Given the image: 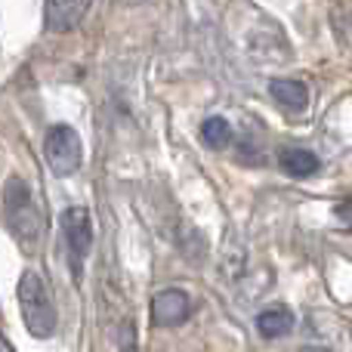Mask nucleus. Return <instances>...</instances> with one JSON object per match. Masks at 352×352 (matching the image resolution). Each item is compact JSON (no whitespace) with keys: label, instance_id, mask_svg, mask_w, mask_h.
I'll use <instances>...</instances> for the list:
<instances>
[{"label":"nucleus","instance_id":"nucleus-1","mask_svg":"<svg viewBox=\"0 0 352 352\" xmlns=\"http://www.w3.org/2000/svg\"><path fill=\"white\" fill-rule=\"evenodd\" d=\"M19 309H22V322L31 331V337H50L56 331V306L53 294L47 287V278L34 269L22 272L19 278Z\"/></svg>","mask_w":352,"mask_h":352},{"label":"nucleus","instance_id":"nucleus-2","mask_svg":"<svg viewBox=\"0 0 352 352\" xmlns=\"http://www.w3.org/2000/svg\"><path fill=\"white\" fill-rule=\"evenodd\" d=\"M3 207H6V223H10L12 235H19L25 244L37 241L41 235V210H37L31 188L25 186V179L12 176L3 188Z\"/></svg>","mask_w":352,"mask_h":352},{"label":"nucleus","instance_id":"nucleus-3","mask_svg":"<svg viewBox=\"0 0 352 352\" xmlns=\"http://www.w3.org/2000/svg\"><path fill=\"white\" fill-rule=\"evenodd\" d=\"M43 158H47L50 170L56 176H72L80 170V161H84V146H80V136L74 133L65 124H56L47 130L43 136Z\"/></svg>","mask_w":352,"mask_h":352},{"label":"nucleus","instance_id":"nucleus-4","mask_svg":"<svg viewBox=\"0 0 352 352\" xmlns=\"http://www.w3.org/2000/svg\"><path fill=\"white\" fill-rule=\"evenodd\" d=\"M62 232H65V248L72 254L74 269H80V263L87 260L93 248V219L84 207H68L62 213Z\"/></svg>","mask_w":352,"mask_h":352},{"label":"nucleus","instance_id":"nucleus-5","mask_svg":"<svg viewBox=\"0 0 352 352\" xmlns=\"http://www.w3.org/2000/svg\"><path fill=\"white\" fill-rule=\"evenodd\" d=\"M188 312H192V300L179 287H167V291L155 294V300H152L155 328H179V324H186Z\"/></svg>","mask_w":352,"mask_h":352},{"label":"nucleus","instance_id":"nucleus-6","mask_svg":"<svg viewBox=\"0 0 352 352\" xmlns=\"http://www.w3.org/2000/svg\"><path fill=\"white\" fill-rule=\"evenodd\" d=\"M90 6L93 0H47L43 3V28L53 34H65L84 22Z\"/></svg>","mask_w":352,"mask_h":352},{"label":"nucleus","instance_id":"nucleus-7","mask_svg":"<svg viewBox=\"0 0 352 352\" xmlns=\"http://www.w3.org/2000/svg\"><path fill=\"white\" fill-rule=\"evenodd\" d=\"M269 93H272V99L278 105L294 109V111H300V109H306V105H309V90H306V84H300V80L278 78V80H272V84H269Z\"/></svg>","mask_w":352,"mask_h":352},{"label":"nucleus","instance_id":"nucleus-8","mask_svg":"<svg viewBox=\"0 0 352 352\" xmlns=\"http://www.w3.org/2000/svg\"><path fill=\"white\" fill-rule=\"evenodd\" d=\"M291 328H294V312L285 309V306H272V309L256 316V331H260L263 337H281Z\"/></svg>","mask_w":352,"mask_h":352},{"label":"nucleus","instance_id":"nucleus-9","mask_svg":"<svg viewBox=\"0 0 352 352\" xmlns=\"http://www.w3.org/2000/svg\"><path fill=\"white\" fill-rule=\"evenodd\" d=\"M281 170L287 176L303 179V176H312L318 170V158L306 148H287V152H281Z\"/></svg>","mask_w":352,"mask_h":352},{"label":"nucleus","instance_id":"nucleus-10","mask_svg":"<svg viewBox=\"0 0 352 352\" xmlns=\"http://www.w3.org/2000/svg\"><path fill=\"white\" fill-rule=\"evenodd\" d=\"M201 140H204L207 148H213V152H223V148L232 142L229 121H226V118H219V115L207 118V121L201 124Z\"/></svg>","mask_w":352,"mask_h":352},{"label":"nucleus","instance_id":"nucleus-11","mask_svg":"<svg viewBox=\"0 0 352 352\" xmlns=\"http://www.w3.org/2000/svg\"><path fill=\"white\" fill-rule=\"evenodd\" d=\"M337 219L343 223V229L352 232V198H346V201H340V204H337Z\"/></svg>","mask_w":352,"mask_h":352}]
</instances>
